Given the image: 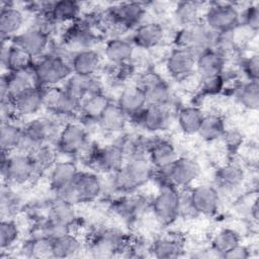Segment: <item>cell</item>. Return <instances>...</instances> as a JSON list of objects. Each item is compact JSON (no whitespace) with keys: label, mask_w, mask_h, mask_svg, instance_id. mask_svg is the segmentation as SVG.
<instances>
[{"label":"cell","mask_w":259,"mask_h":259,"mask_svg":"<svg viewBox=\"0 0 259 259\" xmlns=\"http://www.w3.org/2000/svg\"><path fill=\"white\" fill-rule=\"evenodd\" d=\"M154 174V167L146 156H134L123 166L113 173L115 189L131 192L146 184Z\"/></svg>","instance_id":"6da1fadb"},{"label":"cell","mask_w":259,"mask_h":259,"mask_svg":"<svg viewBox=\"0 0 259 259\" xmlns=\"http://www.w3.org/2000/svg\"><path fill=\"white\" fill-rule=\"evenodd\" d=\"M32 73L37 87H51L67 81L73 74L70 63L57 54L41 57L33 63Z\"/></svg>","instance_id":"7a4b0ae2"},{"label":"cell","mask_w":259,"mask_h":259,"mask_svg":"<svg viewBox=\"0 0 259 259\" xmlns=\"http://www.w3.org/2000/svg\"><path fill=\"white\" fill-rule=\"evenodd\" d=\"M60 131L54 119L49 117L35 118L23 127L17 151L28 154L37 146L49 144L53 140L57 141Z\"/></svg>","instance_id":"3957f363"},{"label":"cell","mask_w":259,"mask_h":259,"mask_svg":"<svg viewBox=\"0 0 259 259\" xmlns=\"http://www.w3.org/2000/svg\"><path fill=\"white\" fill-rule=\"evenodd\" d=\"M1 175L9 185H24L37 176L36 170L27 154L9 155L2 152Z\"/></svg>","instance_id":"277c9868"},{"label":"cell","mask_w":259,"mask_h":259,"mask_svg":"<svg viewBox=\"0 0 259 259\" xmlns=\"http://www.w3.org/2000/svg\"><path fill=\"white\" fill-rule=\"evenodd\" d=\"M181 193L177 187L168 182H162L157 195L152 201V210L157 221L162 225H171L180 214Z\"/></svg>","instance_id":"5b68a950"},{"label":"cell","mask_w":259,"mask_h":259,"mask_svg":"<svg viewBox=\"0 0 259 259\" xmlns=\"http://www.w3.org/2000/svg\"><path fill=\"white\" fill-rule=\"evenodd\" d=\"M215 34L204 22H196L192 25L184 26L177 31L174 37L176 48L187 49L196 56L212 47Z\"/></svg>","instance_id":"8992f818"},{"label":"cell","mask_w":259,"mask_h":259,"mask_svg":"<svg viewBox=\"0 0 259 259\" xmlns=\"http://www.w3.org/2000/svg\"><path fill=\"white\" fill-rule=\"evenodd\" d=\"M203 22L214 33H227L240 25L241 16L232 3H213L206 8Z\"/></svg>","instance_id":"52a82bcc"},{"label":"cell","mask_w":259,"mask_h":259,"mask_svg":"<svg viewBox=\"0 0 259 259\" xmlns=\"http://www.w3.org/2000/svg\"><path fill=\"white\" fill-rule=\"evenodd\" d=\"M126 244V236L121 230L107 227L100 229L93 235L89 249L95 257H110L125 250Z\"/></svg>","instance_id":"ba28073f"},{"label":"cell","mask_w":259,"mask_h":259,"mask_svg":"<svg viewBox=\"0 0 259 259\" xmlns=\"http://www.w3.org/2000/svg\"><path fill=\"white\" fill-rule=\"evenodd\" d=\"M163 182H168L176 187H186L194 182L200 175L199 163L189 157H178L168 168L158 171Z\"/></svg>","instance_id":"9c48e42d"},{"label":"cell","mask_w":259,"mask_h":259,"mask_svg":"<svg viewBox=\"0 0 259 259\" xmlns=\"http://www.w3.org/2000/svg\"><path fill=\"white\" fill-rule=\"evenodd\" d=\"M42 107L62 115L70 116L80 112L81 101L69 94L64 88L57 86L40 88Z\"/></svg>","instance_id":"30bf717a"},{"label":"cell","mask_w":259,"mask_h":259,"mask_svg":"<svg viewBox=\"0 0 259 259\" xmlns=\"http://www.w3.org/2000/svg\"><path fill=\"white\" fill-rule=\"evenodd\" d=\"M56 142L61 153L68 156L79 155L88 145V132L82 123L68 122L61 128Z\"/></svg>","instance_id":"8fae6325"},{"label":"cell","mask_w":259,"mask_h":259,"mask_svg":"<svg viewBox=\"0 0 259 259\" xmlns=\"http://www.w3.org/2000/svg\"><path fill=\"white\" fill-rule=\"evenodd\" d=\"M146 13V7L140 2H124L110 7L107 17L111 24V29H127L139 24Z\"/></svg>","instance_id":"7c38bea8"},{"label":"cell","mask_w":259,"mask_h":259,"mask_svg":"<svg viewBox=\"0 0 259 259\" xmlns=\"http://www.w3.org/2000/svg\"><path fill=\"white\" fill-rule=\"evenodd\" d=\"M188 197L193 212L212 215L219 209L220 192L211 185L202 184L193 187L188 192Z\"/></svg>","instance_id":"4fadbf2b"},{"label":"cell","mask_w":259,"mask_h":259,"mask_svg":"<svg viewBox=\"0 0 259 259\" xmlns=\"http://www.w3.org/2000/svg\"><path fill=\"white\" fill-rule=\"evenodd\" d=\"M196 55L187 49L176 48L166 59V70L176 80H185L195 72Z\"/></svg>","instance_id":"5bb4252c"},{"label":"cell","mask_w":259,"mask_h":259,"mask_svg":"<svg viewBox=\"0 0 259 259\" xmlns=\"http://www.w3.org/2000/svg\"><path fill=\"white\" fill-rule=\"evenodd\" d=\"M138 85L144 90L148 104L166 106L171 100V91L168 84L156 73H145Z\"/></svg>","instance_id":"9a60e30c"},{"label":"cell","mask_w":259,"mask_h":259,"mask_svg":"<svg viewBox=\"0 0 259 259\" xmlns=\"http://www.w3.org/2000/svg\"><path fill=\"white\" fill-rule=\"evenodd\" d=\"M12 42L24 50L32 58L42 55L50 42L46 29L36 26L30 27L12 37Z\"/></svg>","instance_id":"2e32d148"},{"label":"cell","mask_w":259,"mask_h":259,"mask_svg":"<svg viewBox=\"0 0 259 259\" xmlns=\"http://www.w3.org/2000/svg\"><path fill=\"white\" fill-rule=\"evenodd\" d=\"M125 153L119 145H107L96 148L90 162L100 171L113 174L124 164Z\"/></svg>","instance_id":"e0dca14e"},{"label":"cell","mask_w":259,"mask_h":259,"mask_svg":"<svg viewBox=\"0 0 259 259\" xmlns=\"http://www.w3.org/2000/svg\"><path fill=\"white\" fill-rule=\"evenodd\" d=\"M73 186L79 203L95 200L103 189L101 179L92 172H78L73 181Z\"/></svg>","instance_id":"ac0fdd59"},{"label":"cell","mask_w":259,"mask_h":259,"mask_svg":"<svg viewBox=\"0 0 259 259\" xmlns=\"http://www.w3.org/2000/svg\"><path fill=\"white\" fill-rule=\"evenodd\" d=\"M143 128L154 133L164 130L169 122V113L166 106L148 104L134 117Z\"/></svg>","instance_id":"d6986e66"},{"label":"cell","mask_w":259,"mask_h":259,"mask_svg":"<svg viewBox=\"0 0 259 259\" xmlns=\"http://www.w3.org/2000/svg\"><path fill=\"white\" fill-rule=\"evenodd\" d=\"M148 158L157 171L170 167L178 158L175 147L166 140H153L148 151Z\"/></svg>","instance_id":"ffe728a7"},{"label":"cell","mask_w":259,"mask_h":259,"mask_svg":"<svg viewBox=\"0 0 259 259\" xmlns=\"http://www.w3.org/2000/svg\"><path fill=\"white\" fill-rule=\"evenodd\" d=\"M33 58L24 50L17 47L13 42L5 47L2 44L1 62L9 72H20L29 70L33 66Z\"/></svg>","instance_id":"44dd1931"},{"label":"cell","mask_w":259,"mask_h":259,"mask_svg":"<svg viewBox=\"0 0 259 259\" xmlns=\"http://www.w3.org/2000/svg\"><path fill=\"white\" fill-rule=\"evenodd\" d=\"M116 103L127 117H134L148 105V100L139 85H130L120 92Z\"/></svg>","instance_id":"7402d4cb"},{"label":"cell","mask_w":259,"mask_h":259,"mask_svg":"<svg viewBox=\"0 0 259 259\" xmlns=\"http://www.w3.org/2000/svg\"><path fill=\"white\" fill-rule=\"evenodd\" d=\"M64 89L81 102L88 95L102 92L100 82L93 76H80L76 74H72L68 78Z\"/></svg>","instance_id":"603a6c76"},{"label":"cell","mask_w":259,"mask_h":259,"mask_svg":"<svg viewBox=\"0 0 259 259\" xmlns=\"http://www.w3.org/2000/svg\"><path fill=\"white\" fill-rule=\"evenodd\" d=\"M101 64V57L93 49L76 52L70 62L73 74L93 76Z\"/></svg>","instance_id":"cb8c5ba5"},{"label":"cell","mask_w":259,"mask_h":259,"mask_svg":"<svg viewBox=\"0 0 259 259\" xmlns=\"http://www.w3.org/2000/svg\"><path fill=\"white\" fill-rule=\"evenodd\" d=\"M164 28L158 22H147L137 27L134 33V42L137 47L149 50L159 46L164 38Z\"/></svg>","instance_id":"d4e9b609"},{"label":"cell","mask_w":259,"mask_h":259,"mask_svg":"<svg viewBox=\"0 0 259 259\" xmlns=\"http://www.w3.org/2000/svg\"><path fill=\"white\" fill-rule=\"evenodd\" d=\"M226 59L213 49H207L196 56L195 72L202 77L223 74Z\"/></svg>","instance_id":"484cf974"},{"label":"cell","mask_w":259,"mask_h":259,"mask_svg":"<svg viewBox=\"0 0 259 259\" xmlns=\"http://www.w3.org/2000/svg\"><path fill=\"white\" fill-rule=\"evenodd\" d=\"M4 78L7 85L9 100H14L28 89L37 87L32 73V68L20 72H9L4 76Z\"/></svg>","instance_id":"4316f807"},{"label":"cell","mask_w":259,"mask_h":259,"mask_svg":"<svg viewBox=\"0 0 259 259\" xmlns=\"http://www.w3.org/2000/svg\"><path fill=\"white\" fill-rule=\"evenodd\" d=\"M135 47L132 42L120 37L108 40L104 48L106 59L113 65H122L131 62Z\"/></svg>","instance_id":"83f0119b"},{"label":"cell","mask_w":259,"mask_h":259,"mask_svg":"<svg viewBox=\"0 0 259 259\" xmlns=\"http://www.w3.org/2000/svg\"><path fill=\"white\" fill-rule=\"evenodd\" d=\"M22 12L13 6H2L0 11V33L3 40L14 37L23 24Z\"/></svg>","instance_id":"f1b7e54d"},{"label":"cell","mask_w":259,"mask_h":259,"mask_svg":"<svg viewBox=\"0 0 259 259\" xmlns=\"http://www.w3.org/2000/svg\"><path fill=\"white\" fill-rule=\"evenodd\" d=\"M80 4L72 0H62L50 3L46 15L54 23H62L76 19L80 13Z\"/></svg>","instance_id":"f546056e"},{"label":"cell","mask_w":259,"mask_h":259,"mask_svg":"<svg viewBox=\"0 0 259 259\" xmlns=\"http://www.w3.org/2000/svg\"><path fill=\"white\" fill-rule=\"evenodd\" d=\"M78 172L77 166L71 161L55 163L50 173V185L53 191L73 183Z\"/></svg>","instance_id":"4dcf8cb0"},{"label":"cell","mask_w":259,"mask_h":259,"mask_svg":"<svg viewBox=\"0 0 259 259\" xmlns=\"http://www.w3.org/2000/svg\"><path fill=\"white\" fill-rule=\"evenodd\" d=\"M12 102L16 114L24 116L34 114L42 107L40 88H30L12 100Z\"/></svg>","instance_id":"1f68e13d"},{"label":"cell","mask_w":259,"mask_h":259,"mask_svg":"<svg viewBox=\"0 0 259 259\" xmlns=\"http://www.w3.org/2000/svg\"><path fill=\"white\" fill-rule=\"evenodd\" d=\"M127 118L128 117L117 105V103H112L110 101L99 117L98 123L100 130L107 133H116L123 130Z\"/></svg>","instance_id":"d6a6232c"},{"label":"cell","mask_w":259,"mask_h":259,"mask_svg":"<svg viewBox=\"0 0 259 259\" xmlns=\"http://www.w3.org/2000/svg\"><path fill=\"white\" fill-rule=\"evenodd\" d=\"M215 179L219 187L222 189L233 190L243 183L245 179V172L239 164L228 163L223 165L217 171Z\"/></svg>","instance_id":"836d02e7"},{"label":"cell","mask_w":259,"mask_h":259,"mask_svg":"<svg viewBox=\"0 0 259 259\" xmlns=\"http://www.w3.org/2000/svg\"><path fill=\"white\" fill-rule=\"evenodd\" d=\"M152 255L159 259H171L179 257L183 252V245L178 238L162 237L157 239L150 247Z\"/></svg>","instance_id":"e575fe53"},{"label":"cell","mask_w":259,"mask_h":259,"mask_svg":"<svg viewBox=\"0 0 259 259\" xmlns=\"http://www.w3.org/2000/svg\"><path fill=\"white\" fill-rule=\"evenodd\" d=\"M202 4L195 1H182L177 3L173 11L175 22L181 27L199 22Z\"/></svg>","instance_id":"d590c367"},{"label":"cell","mask_w":259,"mask_h":259,"mask_svg":"<svg viewBox=\"0 0 259 259\" xmlns=\"http://www.w3.org/2000/svg\"><path fill=\"white\" fill-rule=\"evenodd\" d=\"M113 207L115 212L124 220H138L144 214L147 201L141 196H128L117 200Z\"/></svg>","instance_id":"8d00e7d4"},{"label":"cell","mask_w":259,"mask_h":259,"mask_svg":"<svg viewBox=\"0 0 259 259\" xmlns=\"http://www.w3.org/2000/svg\"><path fill=\"white\" fill-rule=\"evenodd\" d=\"M235 99L243 107L257 110L259 106V84L258 81H248L236 86L234 90Z\"/></svg>","instance_id":"74e56055"},{"label":"cell","mask_w":259,"mask_h":259,"mask_svg":"<svg viewBox=\"0 0 259 259\" xmlns=\"http://www.w3.org/2000/svg\"><path fill=\"white\" fill-rule=\"evenodd\" d=\"M226 131L224 118L214 113H209L203 116L197 135L205 142H213L222 138Z\"/></svg>","instance_id":"f35d334b"},{"label":"cell","mask_w":259,"mask_h":259,"mask_svg":"<svg viewBox=\"0 0 259 259\" xmlns=\"http://www.w3.org/2000/svg\"><path fill=\"white\" fill-rule=\"evenodd\" d=\"M66 41L72 50L75 49L76 52H79L91 49L96 41V36L91 31L89 25L79 24L68 31Z\"/></svg>","instance_id":"ab89813d"},{"label":"cell","mask_w":259,"mask_h":259,"mask_svg":"<svg viewBox=\"0 0 259 259\" xmlns=\"http://www.w3.org/2000/svg\"><path fill=\"white\" fill-rule=\"evenodd\" d=\"M109 103L110 100L102 92L94 93L82 100L80 112L84 119L98 120Z\"/></svg>","instance_id":"60d3db41"},{"label":"cell","mask_w":259,"mask_h":259,"mask_svg":"<svg viewBox=\"0 0 259 259\" xmlns=\"http://www.w3.org/2000/svg\"><path fill=\"white\" fill-rule=\"evenodd\" d=\"M204 114L197 106H184L178 111L177 120L180 130L186 135H195L198 132Z\"/></svg>","instance_id":"b9f144b4"},{"label":"cell","mask_w":259,"mask_h":259,"mask_svg":"<svg viewBox=\"0 0 259 259\" xmlns=\"http://www.w3.org/2000/svg\"><path fill=\"white\" fill-rule=\"evenodd\" d=\"M81 242L71 232L53 241V258L75 257L81 251Z\"/></svg>","instance_id":"7bdbcfd3"},{"label":"cell","mask_w":259,"mask_h":259,"mask_svg":"<svg viewBox=\"0 0 259 259\" xmlns=\"http://www.w3.org/2000/svg\"><path fill=\"white\" fill-rule=\"evenodd\" d=\"M23 127H19L12 121L1 122L0 127V146L1 152L10 153L17 149L21 139Z\"/></svg>","instance_id":"ee69618b"},{"label":"cell","mask_w":259,"mask_h":259,"mask_svg":"<svg viewBox=\"0 0 259 259\" xmlns=\"http://www.w3.org/2000/svg\"><path fill=\"white\" fill-rule=\"evenodd\" d=\"M48 218L56 222L62 223L64 225H67L69 227H72V225L76 221V212L74 209V205L62 201L58 198H55L52 204L50 205Z\"/></svg>","instance_id":"f6af8a7d"},{"label":"cell","mask_w":259,"mask_h":259,"mask_svg":"<svg viewBox=\"0 0 259 259\" xmlns=\"http://www.w3.org/2000/svg\"><path fill=\"white\" fill-rule=\"evenodd\" d=\"M240 244V236L239 234L229 228H225L220 230L211 240V248L219 254L220 257L235 247L236 245Z\"/></svg>","instance_id":"bcb514c9"},{"label":"cell","mask_w":259,"mask_h":259,"mask_svg":"<svg viewBox=\"0 0 259 259\" xmlns=\"http://www.w3.org/2000/svg\"><path fill=\"white\" fill-rule=\"evenodd\" d=\"M27 155L32 161L37 175H39L41 172L46 171L49 168L51 169L52 166L55 164V152L49 146V144L37 146Z\"/></svg>","instance_id":"7dc6e473"},{"label":"cell","mask_w":259,"mask_h":259,"mask_svg":"<svg viewBox=\"0 0 259 259\" xmlns=\"http://www.w3.org/2000/svg\"><path fill=\"white\" fill-rule=\"evenodd\" d=\"M25 253L32 258H49L53 257V241L38 236L25 245Z\"/></svg>","instance_id":"c3c4849f"},{"label":"cell","mask_w":259,"mask_h":259,"mask_svg":"<svg viewBox=\"0 0 259 259\" xmlns=\"http://www.w3.org/2000/svg\"><path fill=\"white\" fill-rule=\"evenodd\" d=\"M19 237V228L11 219H3L0 224V248L2 252L11 248Z\"/></svg>","instance_id":"681fc988"},{"label":"cell","mask_w":259,"mask_h":259,"mask_svg":"<svg viewBox=\"0 0 259 259\" xmlns=\"http://www.w3.org/2000/svg\"><path fill=\"white\" fill-rule=\"evenodd\" d=\"M0 205L2 217L6 215L8 219L10 215L15 213L19 208V196L10 187H2Z\"/></svg>","instance_id":"f907efd6"},{"label":"cell","mask_w":259,"mask_h":259,"mask_svg":"<svg viewBox=\"0 0 259 259\" xmlns=\"http://www.w3.org/2000/svg\"><path fill=\"white\" fill-rule=\"evenodd\" d=\"M39 232H40L39 236H42L45 238H48V239L54 241L66 234L70 233L71 227L47 218V220L41 223V225L39 227Z\"/></svg>","instance_id":"816d5d0a"},{"label":"cell","mask_w":259,"mask_h":259,"mask_svg":"<svg viewBox=\"0 0 259 259\" xmlns=\"http://www.w3.org/2000/svg\"><path fill=\"white\" fill-rule=\"evenodd\" d=\"M225 78L223 74L211 75L200 78L199 90L203 95H217L224 89Z\"/></svg>","instance_id":"f5cc1de1"},{"label":"cell","mask_w":259,"mask_h":259,"mask_svg":"<svg viewBox=\"0 0 259 259\" xmlns=\"http://www.w3.org/2000/svg\"><path fill=\"white\" fill-rule=\"evenodd\" d=\"M221 139L224 146L231 153L237 152L244 143V136L237 128H226Z\"/></svg>","instance_id":"db71d44e"},{"label":"cell","mask_w":259,"mask_h":259,"mask_svg":"<svg viewBox=\"0 0 259 259\" xmlns=\"http://www.w3.org/2000/svg\"><path fill=\"white\" fill-rule=\"evenodd\" d=\"M244 26L252 30L253 32H257L259 28V6L257 3L251 4L248 6L243 13V23Z\"/></svg>","instance_id":"11a10c76"},{"label":"cell","mask_w":259,"mask_h":259,"mask_svg":"<svg viewBox=\"0 0 259 259\" xmlns=\"http://www.w3.org/2000/svg\"><path fill=\"white\" fill-rule=\"evenodd\" d=\"M243 71L249 81H258L259 78V56L254 54L243 63Z\"/></svg>","instance_id":"9f6ffc18"},{"label":"cell","mask_w":259,"mask_h":259,"mask_svg":"<svg viewBox=\"0 0 259 259\" xmlns=\"http://www.w3.org/2000/svg\"><path fill=\"white\" fill-rule=\"evenodd\" d=\"M250 250L241 244L236 245L229 251H227L222 258H228V259H247L250 257Z\"/></svg>","instance_id":"6f0895ef"},{"label":"cell","mask_w":259,"mask_h":259,"mask_svg":"<svg viewBox=\"0 0 259 259\" xmlns=\"http://www.w3.org/2000/svg\"><path fill=\"white\" fill-rule=\"evenodd\" d=\"M250 215L254 222H258V213H259V207H258V199L257 197L252 202L250 208H249Z\"/></svg>","instance_id":"680465c9"}]
</instances>
